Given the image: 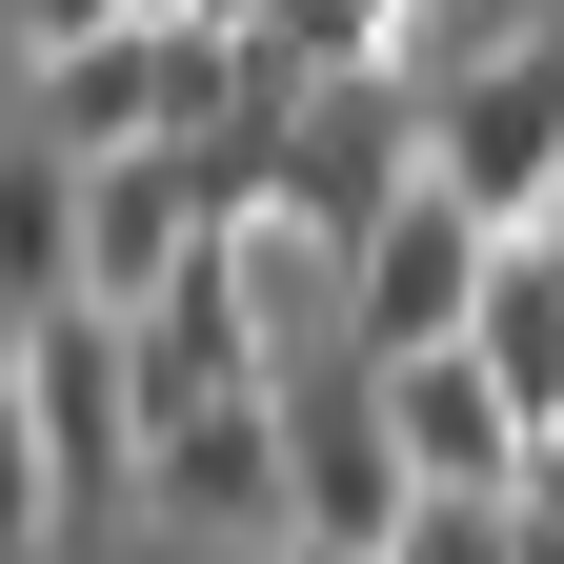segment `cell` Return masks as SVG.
I'll return each instance as SVG.
<instances>
[{
  "mask_svg": "<svg viewBox=\"0 0 564 564\" xmlns=\"http://www.w3.org/2000/svg\"><path fill=\"white\" fill-rule=\"evenodd\" d=\"M484 282H505V223L464 182H403L364 242H343V343L364 364H423V343H484Z\"/></svg>",
  "mask_w": 564,
  "mask_h": 564,
  "instance_id": "cell-1",
  "label": "cell"
},
{
  "mask_svg": "<svg viewBox=\"0 0 564 564\" xmlns=\"http://www.w3.org/2000/svg\"><path fill=\"white\" fill-rule=\"evenodd\" d=\"M423 141H444V82H383V61H323V82H303V121H282V223L364 242L383 202L423 182Z\"/></svg>",
  "mask_w": 564,
  "mask_h": 564,
  "instance_id": "cell-2",
  "label": "cell"
},
{
  "mask_svg": "<svg viewBox=\"0 0 564 564\" xmlns=\"http://www.w3.org/2000/svg\"><path fill=\"white\" fill-rule=\"evenodd\" d=\"M141 505H162L182 544H303V423H282V383L182 403L162 444H141Z\"/></svg>",
  "mask_w": 564,
  "mask_h": 564,
  "instance_id": "cell-3",
  "label": "cell"
},
{
  "mask_svg": "<svg viewBox=\"0 0 564 564\" xmlns=\"http://www.w3.org/2000/svg\"><path fill=\"white\" fill-rule=\"evenodd\" d=\"M423 182H464L484 223H544V202H564V21L484 41L464 82H444V141H423Z\"/></svg>",
  "mask_w": 564,
  "mask_h": 564,
  "instance_id": "cell-4",
  "label": "cell"
},
{
  "mask_svg": "<svg viewBox=\"0 0 564 564\" xmlns=\"http://www.w3.org/2000/svg\"><path fill=\"white\" fill-rule=\"evenodd\" d=\"M101 182H82V141H0V323H41V303H101Z\"/></svg>",
  "mask_w": 564,
  "mask_h": 564,
  "instance_id": "cell-5",
  "label": "cell"
},
{
  "mask_svg": "<svg viewBox=\"0 0 564 564\" xmlns=\"http://www.w3.org/2000/svg\"><path fill=\"white\" fill-rule=\"evenodd\" d=\"M41 141H82V162H121V141H182V21H101L41 61Z\"/></svg>",
  "mask_w": 564,
  "mask_h": 564,
  "instance_id": "cell-6",
  "label": "cell"
},
{
  "mask_svg": "<svg viewBox=\"0 0 564 564\" xmlns=\"http://www.w3.org/2000/svg\"><path fill=\"white\" fill-rule=\"evenodd\" d=\"M383 403H403V444H423V484H524V383L484 364V343H423V364H383Z\"/></svg>",
  "mask_w": 564,
  "mask_h": 564,
  "instance_id": "cell-7",
  "label": "cell"
},
{
  "mask_svg": "<svg viewBox=\"0 0 564 564\" xmlns=\"http://www.w3.org/2000/svg\"><path fill=\"white\" fill-rule=\"evenodd\" d=\"M61 524V444H41V383H21V343H0V564H41Z\"/></svg>",
  "mask_w": 564,
  "mask_h": 564,
  "instance_id": "cell-8",
  "label": "cell"
},
{
  "mask_svg": "<svg viewBox=\"0 0 564 564\" xmlns=\"http://www.w3.org/2000/svg\"><path fill=\"white\" fill-rule=\"evenodd\" d=\"M403 564H524V484H423Z\"/></svg>",
  "mask_w": 564,
  "mask_h": 564,
  "instance_id": "cell-9",
  "label": "cell"
},
{
  "mask_svg": "<svg viewBox=\"0 0 564 564\" xmlns=\"http://www.w3.org/2000/svg\"><path fill=\"white\" fill-rule=\"evenodd\" d=\"M21 21V61H61V41H101V21H141V0H0Z\"/></svg>",
  "mask_w": 564,
  "mask_h": 564,
  "instance_id": "cell-10",
  "label": "cell"
}]
</instances>
